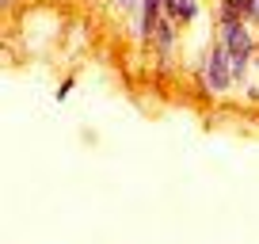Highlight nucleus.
<instances>
[{
  "label": "nucleus",
  "instance_id": "obj_1",
  "mask_svg": "<svg viewBox=\"0 0 259 244\" xmlns=\"http://www.w3.org/2000/svg\"><path fill=\"white\" fill-rule=\"evenodd\" d=\"M202 88L210 92V96H229V92L236 88L233 84V54H229V46L213 34V42H210V50H206V57H202Z\"/></svg>",
  "mask_w": 259,
  "mask_h": 244
},
{
  "label": "nucleus",
  "instance_id": "obj_2",
  "mask_svg": "<svg viewBox=\"0 0 259 244\" xmlns=\"http://www.w3.org/2000/svg\"><path fill=\"white\" fill-rule=\"evenodd\" d=\"M218 38L229 46L233 57H255V50H259V31L248 19H240V23H233V27H218Z\"/></svg>",
  "mask_w": 259,
  "mask_h": 244
},
{
  "label": "nucleus",
  "instance_id": "obj_3",
  "mask_svg": "<svg viewBox=\"0 0 259 244\" xmlns=\"http://www.w3.org/2000/svg\"><path fill=\"white\" fill-rule=\"evenodd\" d=\"M176 50H179V27L171 23L168 16H160V23H156V31H153V54H156V65H160L164 73L176 65Z\"/></svg>",
  "mask_w": 259,
  "mask_h": 244
},
{
  "label": "nucleus",
  "instance_id": "obj_4",
  "mask_svg": "<svg viewBox=\"0 0 259 244\" xmlns=\"http://www.w3.org/2000/svg\"><path fill=\"white\" fill-rule=\"evenodd\" d=\"M164 16H168L179 31H183V27H191L194 19H198V0H176V4H168V8H164Z\"/></svg>",
  "mask_w": 259,
  "mask_h": 244
},
{
  "label": "nucleus",
  "instance_id": "obj_5",
  "mask_svg": "<svg viewBox=\"0 0 259 244\" xmlns=\"http://www.w3.org/2000/svg\"><path fill=\"white\" fill-rule=\"evenodd\" d=\"M213 19H218V27H233V23L244 19V12H240L236 0H218V4H213Z\"/></svg>",
  "mask_w": 259,
  "mask_h": 244
},
{
  "label": "nucleus",
  "instance_id": "obj_6",
  "mask_svg": "<svg viewBox=\"0 0 259 244\" xmlns=\"http://www.w3.org/2000/svg\"><path fill=\"white\" fill-rule=\"evenodd\" d=\"M240 4V12H244V19H248L251 27L259 31V0H236Z\"/></svg>",
  "mask_w": 259,
  "mask_h": 244
},
{
  "label": "nucleus",
  "instance_id": "obj_7",
  "mask_svg": "<svg viewBox=\"0 0 259 244\" xmlns=\"http://www.w3.org/2000/svg\"><path fill=\"white\" fill-rule=\"evenodd\" d=\"M111 4H114V12H122V16H130V19L141 12V0H111Z\"/></svg>",
  "mask_w": 259,
  "mask_h": 244
},
{
  "label": "nucleus",
  "instance_id": "obj_8",
  "mask_svg": "<svg viewBox=\"0 0 259 244\" xmlns=\"http://www.w3.org/2000/svg\"><path fill=\"white\" fill-rule=\"evenodd\" d=\"M73 88H76V80H73V76H69V80H65L61 88L54 92V99H57V103H65V99H69V92H73Z\"/></svg>",
  "mask_w": 259,
  "mask_h": 244
},
{
  "label": "nucleus",
  "instance_id": "obj_9",
  "mask_svg": "<svg viewBox=\"0 0 259 244\" xmlns=\"http://www.w3.org/2000/svg\"><path fill=\"white\" fill-rule=\"evenodd\" d=\"M244 99H248V103H259V84H244Z\"/></svg>",
  "mask_w": 259,
  "mask_h": 244
},
{
  "label": "nucleus",
  "instance_id": "obj_10",
  "mask_svg": "<svg viewBox=\"0 0 259 244\" xmlns=\"http://www.w3.org/2000/svg\"><path fill=\"white\" fill-rule=\"evenodd\" d=\"M0 4H4V12H8V8H12V4H19V0H0Z\"/></svg>",
  "mask_w": 259,
  "mask_h": 244
},
{
  "label": "nucleus",
  "instance_id": "obj_11",
  "mask_svg": "<svg viewBox=\"0 0 259 244\" xmlns=\"http://www.w3.org/2000/svg\"><path fill=\"white\" fill-rule=\"evenodd\" d=\"M255 69H259V50H255Z\"/></svg>",
  "mask_w": 259,
  "mask_h": 244
}]
</instances>
